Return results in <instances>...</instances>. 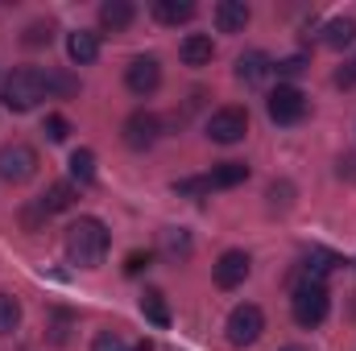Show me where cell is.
Returning <instances> with one entry per match:
<instances>
[{
  "label": "cell",
  "instance_id": "cell-3",
  "mask_svg": "<svg viewBox=\"0 0 356 351\" xmlns=\"http://www.w3.org/2000/svg\"><path fill=\"white\" fill-rule=\"evenodd\" d=\"M327 310H332V298H327V285L323 281H298L294 285V298H290V314H294V323L298 327H319L323 318H327Z\"/></svg>",
  "mask_w": 356,
  "mask_h": 351
},
{
  "label": "cell",
  "instance_id": "cell-8",
  "mask_svg": "<svg viewBox=\"0 0 356 351\" xmlns=\"http://www.w3.org/2000/svg\"><path fill=\"white\" fill-rule=\"evenodd\" d=\"M120 132H124V145L141 153V149H149V145L162 137V120H158L154 112H145V108H141V112H133V116L124 120V128H120Z\"/></svg>",
  "mask_w": 356,
  "mask_h": 351
},
{
  "label": "cell",
  "instance_id": "cell-34",
  "mask_svg": "<svg viewBox=\"0 0 356 351\" xmlns=\"http://www.w3.org/2000/svg\"><path fill=\"white\" fill-rule=\"evenodd\" d=\"M336 87H356V62H348V67L336 71Z\"/></svg>",
  "mask_w": 356,
  "mask_h": 351
},
{
  "label": "cell",
  "instance_id": "cell-17",
  "mask_svg": "<svg viewBox=\"0 0 356 351\" xmlns=\"http://www.w3.org/2000/svg\"><path fill=\"white\" fill-rule=\"evenodd\" d=\"M245 178H249V166H245V162H220V166H211L207 182H211V190H232V186H241Z\"/></svg>",
  "mask_w": 356,
  "mask_h": 351
},
{
  "label": "cell",
  "instance_id": "cell-29",
  "mask_svg": "<svg viewBox=\"0 0 356 351\" xmlns=\"http://www.w3.org/2000/svg\"><path fill=\"white\" fill-rule=\"evenodd\" d=\"M149 264H154V252H141V248H137V252H129V257H124V273H129V277H137V273H145Z\"/></svg>",
  "mask_w": 356,
  "mask_h": 351
},
{
  "label": "cell",
  "instance_id": "cell-2",
  "mask_svg": "<svg viewBox=\"0 0 356 351\" xmlns=\"http://www.w3.org/2000/svg\"><path fill=\"white\" fill-rule=\"evenodd\" d=\"M46 95H50V91H46V75L33 71V67L13 71V75L4 79V91H0V99H4L8 112H33Z\"/></svg>",
  "mask_w": 356,
  "mask_h": 351
},
{
  "label": "cell",
  "instance_id": "cell-30",
  "mask_svg": "<svg viewBox=\"0 0 356 351\" xmlns=\"http://www.w3.org/2000/svg\"><path fill=\"white\" fill-rule=\"evenodd\" d=\"M46 137H50V141H67V137H71L67 116H46Z\"/></svg>",
  "mask_w": 356,
  "mask_h": 351
},
{
  "label": "cell",
  "instance_id": "cell-19",
  "mask_svg": "<svg viewBox=\"0 0 356 351\" xmlns=\"http://www.w3.org/2000/svg\"><path fill=\"white\" fill-rule=\"evenodd\" d=\"M71 203H75V182H54V186L42 194L38 207H42V215H58V211H67Z\"/></svg>",
  "mask_w": 356,
  "mask_h": 351
},
{
  "label": "cell",
  "instance_id": "cell-15",
  "mask_svg": "<svg viewBox=\"0 0 356 351\" xmlns=\"http://www.w3.org/2000/svg\"><path fill=\"white\" fill-rule=\"evenodd\" d=\"M67 54H71V62H79V67L95 62V58H99V33H91V29L71 33V37H67Z\"/></svg>",
  "mask_w": 356,
  "mask_h": 351
},
{
  "label": "cell",
  "instance_id": "cell-35",
  "mask_svg": "<svg viewBox=\"0 0 356 351\" xmlns=\"http://www.w3.org/2000/svg\"><path fill=\"white\" fill-rule=\"evenodd\" d=\"M133 351H154V343H149V339H141V343H133Z\"/></svg>",
  "mask_w": 356,
  "mask_h": 351
},
{
  "label": "cell",
  "instance_id": "cell-14",
  "mask_svg": "<svg viewBox=\"0 0 356 351\" xmlns=\"http://www.w3.org/2000/svg\"><path fill=\"white\" fill-rule=\"evenodd\" d=\"M133 17H137V8H133L129 0H104V4H99V25H104V29H112V33L129 29V25H133Z\"/></svg>",
  "mask_w": 356,
  "mask_h": 351
},
{
  "label": "cell",
  "instance_id": "cell-16",
  "mask_svg": "<svg viewBox=\"0 0 356 351\" xmlns=\"http://www.w3.org/2000/svg\"><path fill=\"white\" fill-rule=\"evenodd\" d=\"M344 257H336V252H327V248H311L307 257H302V277L307 281H323L332 268H340Z\"/></svg>",
  "mask_w": 356,
  "mask_h": 351
},
{
  "label": "cell",
  "instance_id": "cell-25",
  "mask_svg": "<svg viewBox=\"0 0 356 351\" xmlns=\"http://www.w3.org/2000/svg\"><path fill=\"white\" fill-rule=\"evenodd\" d=\"M91 351H133V348L124 343L120 331H99V335L91 339Z\"/></svg>",
  "mask_w": 356,
  "mask_h": 351
},
{
  "label": "cell",
  "instance_id": "cell-24",
  "mask_svg": "<svg viewBox=\"0 0 356 351\" xmlns=\"http://www.w3.org/2000/svg\"><path fill=\"white\" fill-rule=\"evenodd\" d=\"M17 323H21V306H17V298L0 293V335H13Z\"/></svg>",
  "mask_w": 356,
  "mask_h": 351
},
{
  "label": "cell",
  "instance_id": "cell-33",
  "mask_svg": "<svg viewBox=\"0 0 356 351\" xmlns=\"http://www.w3.org/2000/svg\"><path fill=\"white\" fill-rule=\"evenodd\" d=\"M336 174L348 178V182H356V153H344V157L336 162Z\"/></svg>",
  "mask_w": 356,
  "mask_h": 351
},
{
  "label": "cell",
  "instance_id": "cell-9",
  "mask_svg": "<svg viewBox=\"0 0 356 351\" xmlns=\"http://www.w3.org/2000/svg\"><path fill=\"white\" fill-rule=\"evenodd\" d=\"M249 268H253L249 252H241V248H228L220 261L211 264V277H216V285H220V289H236V285H245Z\"/></svg>",
  "mask_w": 356,
  "mask_h": 351
},
{
  "label": "cell",
  "instance_id": "cell-1",
  "mask_svg": "<svg viewBox=\"0 0 356 351\" xmlns=\"http://www.w3.org/2000/svg\"><path fill=\"white\" fill-rule=\"evenodd\" d=\"M108 257V228L95 215H79L67 228V261L79 268H99Z\"/></svg>",
  "mask_w": 356,
  "mask_h": 351
},
{
  "label": "cell",
  "instance_id": "cell-12",
  "mask_svg": "<svg viewBox=\"0 0 356 351\" xmlns=\"http://www.w3.org/2000/svg\"><path fill=\"white\" fill-rule=\"evenodd\" d=\"M269 71H273V58H269L266 50H249V54H241V58H236V79H241V83H249V87H257Z\"/></svg>",
  "mask_w": 356,
  "mask_h": 351
},
{
  "label": "cell",
  "instance_id": "cell-13",
  "mask_svg": "<svg viewBox=\"0 0 356 351\" xmlns=\"http://www.w3.org/2000/svg\"><path fill=\"white\" fill-rule=\"evenodd\" d=\"M211 54H216V46H211V37H207V33H186V37H182V46H178V58H182L186 67H207V62H211Z\"/></svg>",
  "mask_w": 356,
  "mask_h": 351
},
{
  "label": "cell",
  "instance_id": "cell-6",
  "mask_svg": "<svg viewBox=\"0 0 356 351\" xmlns=\"http://www.w3.org/2000/svg\"><path fill=\"white\" fill-rule=\"evenodd\" d=\"M266 112H269L273 124H298V120L307 116V95L298 87H290V83H282L277 91H269Z\"/></svg>",
  "mask_w": 356,
  "mask_h": 351
},
{
  "label": "cell",
  "instance_id": "cell-10",
  "mask_svg": "<svg viewBox=\"0 0 356 351\" xmlns=\"http://www.w3.org/2000/svg\"><path fill=\"white\" fill-rule=\"evenodd\" d=\"M124 83L133 95H154L158 83H162V67H158V58H133L129 67H124Z\"/></svg>",
  "mask_w": 356,
  "mask_h": 351
},
{
  "label": "cell",
  "instance_id": "cell-22",
  "mask_svg": "<svg viewBox=\"0 0 356 351\" xmlns=\"http://www.w3.org/2000/svg\"><path fill=\"white\" fill-rule=\"evenodd\" d=\"M191 232L186 228H166L162 232V252H166V261H186L191 257Z\"/></svg>",
  "mask_w": 356,
  "mask_h": 351
},
{
  "label": "cell",
  "instance_id": "cell-5",
  "mask_svg": "<svg viewBox=\"0 0 356 351\" xmlns=\"http://www.w3.org/2000/svg\"><path fill=\"white\" fill-rule=\"evenodd\" d=\"M245 132H249V112L245 108H220L207 120V137L216 145H236V141H245Z\"/></svg>",
  "mask_w": 356,
  "mask_h": 351
},
{
  "label": "cell",
  "instance_id": "cell-31",
  "mask_svg": "<svg viewBox=\"0 0 356 351\" xmlns=\"http://www.w3.org/2000/svg\"><path fill=\"white\" fill-rule=\"evenodd\" d=\"M46 91H58V95H75L79 83L71 79V75H46Z\"/></svg>",
  "mask_w": 356,
  "mask_h": 351
},
{
  "label": "cell",
  "instance_id": "cell-26",
  "mask_svg": "<svg viewBox=\"0 0 356 351\" xmlns=\"http://www.w3.org/2000/svg\"><path fill=\"white\" fill-rule=\"evenodd\" d=\"M50 37H54V25H50V21H33L21 42H25V46H50Z\"/></svg>",
  "mask_w": 356,
  "mask_h": 351
},
{
  "label": "cell",
  "instance_id": "cell-36",
  "mask_svg": "<svg viewBox=\"0 0 356 351\" xmlns=\"http://www.w3.org/2000/svg\"><path fill=\"white\" fill-rule=\"evenodd\" d=\"M277 351H307V348H298V343H286V348H277Z\"/></svg>",
  "mask_w": 356,
  "mask_h": 351
},
{
  "label": "cell",
  "instance_id": "cell-11",
  "mask_svg": "<svg viewBox=\"0 0 356 351\" xmlns=\"http://www.w3.org/2000/svg\"><path fill=\"white\" fill-rule=\"evenodd\" d=\"M249 21H253V8L245 0H220L216 4V29L220 33H245Z\"/></svg>",
  "mask_w": 356,
  "mask_h": 351
},
{
  "label": "cell",
  "instance_id": "cell-20",
  "mask_svg": "<svg viewBox=\"0 0 356 351\" xmlns=\"http://www.w3.org/2000/svg\"><path fill=\"white\" fill-rule=\"evenodd\" d=\"M154 17L162 25H186L195 17V4L191 0H154Z\"/></svg>",
  "mask_w": 356,
  "mask_h": 351
},
{
  "label": "cell",
  "instance_id": "cell-32",
  "mask_svg": "<svg viewBox=\"0 0 356 351\" xmlns=\"http://www.w3.org/2000/svg\"><path fill=\"white\" fill-rule=\"evenodd\" d=\"M178 194H207L211 190V182L207 178H182V182H175Z\"/></svg>",
  "mask_w": 356,
  "mask_h": 351
},
{
  "label": "cell",
  "instance_id": "cell-21",
  "mask_svg": "<svg viewBox=\"0 0 356 351\" xmlns=\"http://www.w3.org/2000/svg\"><path fill=\"white\" fill-rule=\"evenodd\" d=\"M141 314H145L154 327H170V306H166V293H162V289H145V293H141Z\"/></svg>",
  "mask_w": 356,
  "mask_h": 351
},
{
  "label": "cell",
  "instance_id": "cell-18",
  "mask_svg": "<svg viewBox=\"0 0 356 351\" xmlns=\"http://www.w3.org/2000/svg\"><path fill=\"white\" fill-rule=\"evenodd\" d=\"M353 42H356V21L353 17H336V21L323 25V46H327V50H344V46H353Z\"/></svg>",
  "mask_w": 356,
  "mask_h": 351
},
{
  "label": "cell",
  "instance_id": "cell-23",
  "mask_svg": "<svg viewBox=\"0 0 356 351\" xmlns=\"http://www.w3.org/2000/svg\"><path fill=\"white\" fill-rule=\"evenodd\" d=\"M71 182H79V186L95 182V153L91 149H75L71 153Z\"/></svg>",
  "mask_w": 356,
  "mask_h": 351
},
{
  "label": "cell",
  "instance_id": "cell-27",
  "mask_svg": "<svg viewBox=\"0 0 356 351\" xmlns=\"http://www.w3.org/2000/svg\"><path fill=\"white\" fill-rule=\"evenodd\" d=\"M273 71H277L282 79H298V75L307 71V58H302V54H290V58H282V62H273Z\"/></svg>",
  "mask_w": 356,
  "mask_h": 351
},
{
  "label": "cell",
  "instance_id": "cell-28",
  "mask_svg": "<svg viewBox=\"0 0 356 351\" xmlns=\"http://www.w3.org/2000/svg\"><path fill=\"white\" fill-rule=\"evenodd\" d=\"M290 198H294V186H290V182H273V186H269V207L286 211V207H290Z\"/></svg>",
  "mask_w": 356,
  "mask_h": 351
},
{
  "label": "cell",
  "instance_id": "cell-4",
  "mask_svg": "<svg viewBox=\"0 0 356 351\" xmlns=\"http://www.w3.org/2000/svg\"><path fill=\"white\" fill-rule=\"evenodd\" d=\"M228 343L232 348H253L257 339H261V331H266V314H261V306H253V302H245V306H236L232 314H228Z\"/></svg>",
  "mask_w": 356,
  "mask_h": 351
},
{
  "label": "cell",
  "instance_id": "cell-7",
  "mask_svg": "<svg viewBox=\"0 0 356 351\" xmlns=\"http://www.w3.org/2000/svg\"><path fill=\"white\" fill-rule=\"evenodd\" d=\"M33 174H38V153H33L29 145L13 141V145L0 149V178H4V182L21 186V182H29Z\"/></svg>",
  "mask_w": 356,
  "mask_h": 351
}]
</instances>
